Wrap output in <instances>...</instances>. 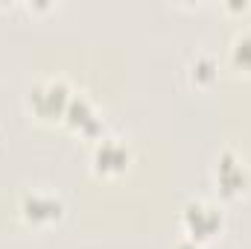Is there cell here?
Returning a JSON list of instances; mask_svg holds the SVG:
<instances>
[{
    "instance_id": "1",
    "label": "cell",
    "mask_w": 251,
    "mask_h": 249,
    "mask_svg": "<svg viewBox=\"0 0 251 249\" xmlns=\"http://www.w3.org/2000/svg\"><path fill=\"white\" fill-rule=\"evenodd\" d=\"M181 223H184V232L190 241L201 244V241H210L222 229V211H219V205H213L207 199H190L181 211Z\"/></svg>"
},
{
    "instance_id": "2",
    "label": "cell",
    "mask_w": 251,
    "mask_h": 249,
    "mask_svg": "<svg viewBox=\"0 0 251 249\" xmlns=\"http://www.w3.org/2000/svg\"><path fill=\"white\" fill-rule=\"evenodd\" d=\"M70 97H73V91L67 88V82L56 79V76L41 79L29 88V106L38 118H64Z\"/></svg>"
},
{
    "instance_id": "3",
    "label": "cell",
    "mask_w": 251,
    "mask_h": 249,
    "mask_svg": "<svg viewBox=\"0 0 251 249\" xmlns=\"http://www.w3.org/2000/svg\"><path fill=\"white\" fill-rule=\"evenodd\" d=\"M213 182L219 187L222 196H240L246 185H249V173H246V164L243 158L234 153V150H225L216 164H213Z\"/></svg>"
},
{
    "instance_id": "4",
    "label": "cell",
    "mask_w": 251,
    "mask_h": 249,
    "mask_svg": "<svg viewBox=\"0 0 251 249\" xmlns=\"http://www.w3.org/2000/svg\"><path fill=\"white\" fill-rule=\"evenodd\" d=\"M21 211H24V217L32 220V223H53V220L62 217L64 205H62V199H59L56 193H50V190H32V193L24 196Z\"/></svg>"
},
{
    "instance_id": "5",
    "label": "cell",
    "mask_w": 251,
    "mask_h": 249,
    "mask_svg": "<svg viewBox=\"0 0 251 249\" xmlns=\"http://www.w3.org/2000/svg\"><path fill=\"white\" fill-rule=\"evenodd\" d=\"M128 158H131V153L120 138H100V144L94 150V164L102 173H123L128 167Z\"/></svg>"
},
{
    "instance_id": "6",
    "label": "cell",
    "mask_w": 251,
    "mask_h": 249,
    "mask_svg": "<svg viewBox=\"0 0 251 249\" xmlns=\"http://www.w3.org/2000/svg\"><path fill=\"white\" fill-rule=\"evenodd\" d=\"M64 121L73 126V129H79V132H85V135H97V129H100V118H97V112L91 109V103L85 100V97H70V103H67V109H64Z\"/></svg>"
},
{
    "instance_id": "7",
    "label": "cell",
    "mask_w": 251,
    "mask_h": 249,
    "mask_svg": "<svg viewBox=\"0 0 251 249\" xmlns=\"http://www.w3.org/2000/svg\"><path fill=\"white\" fill-rule=\"evenodd\" d=\"M190 76L196 82H210L216 76V59L210 53H196L190 59Z\"/></svg>"
},
{
    "instance_id": "8",
    "label": "cell",
    "mask_w": 251,
    "mask_h": 249,
    "mask_svg": "<svg viewBox=\"0 0 251 249\" xmlns=\"http://www.w3.org/2000/svg\"><path fill=\"white\" fill-rule=\"evenodd\" d=\"M231 59L240 67H251V32L249 30H243V32L234 35V41H231Z\"/></svg>"
},
{
    "instance_id": "9",
    "label": "cell",
    "mask_w": 251,
    "mask_h": 249,
    "mask_svg": "<svg viewBox=\"0 0 251 249\" xmlns=\"http://www.w3.org/2000/svg\"><path fill=\"white\" fill-rule=\"evenodd\" d=\"M176 249H201V247H199L196 241H190V238H184L181 244H176Z\"/></svg>"
}]
</instances>
